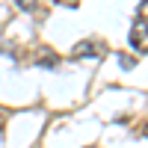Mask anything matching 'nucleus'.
Wrapping results in <instances>:
<instances>
[{"label":"nucleus","mask_w":148,"mask_h":148,"mask_svg":"<svg viewBox=\"0 0 148 148\" xmlns=\"http://www.w3.org/2000/svg\"><path fill=\"white\" fill-rule=\"evenodd\" d=\"M136 12H139V21H148V0H142Z\"/></svg>","instance_id":"423d86ee"},{"label":"nucleus","mask_w":148,"mask_h":148,"mask_svg":"<svg viewBox=\"0 0 148 148\" xmlns=\"http://www.w3.org/2000/svg\"><path fill=\"white\" fill-rule=\"evenodd\" d=\"M36 3H39V0H15V6H18L21 12H33V9H36Z\"/></svg>","instance_id":"20e7f679"},{"label":"nucleus","mask_w":148,"mask_h":148,"mask_svg":"<svg viewBox=\"0 0 148 148\" xmlns=\"http://www.w3.org/2000/svg\"><path fill=\"white\" fill-rule=\"evenodd\" d=\"M142 136H148V125H145V127H142Z\"/></svg>","instance_id":"6e6552de"},{"label":"nucleus","mask_w":148,"mask_h":148,"mask_svg":"<svg viewBox=\"0 0 148 148\" xmlns=\"http://www.w3.org/2000/svg\"><path fill=\"white\" fill-rule=\"evenodd\" d=\"M0 130H3V116H0Z\"/></svg>","instance_id":"1a4fd4ad"},{"label":"nucleus","mask_w":148,"mask_h":148,"mask_svg":"<svg viewBox=\"0 0 148 148\" xmlns=\"http://www.w3.org/2000/svg\"><path fill=\"white\" fill-rule=\"evenodd\" d=\"M119 65H121V68H133V65H136V59H133V56H125V53H119Z\"/></svg>","instance_id":"39448f33"},{"label":"nucleus","mask_w":148,"mask_h":148,"mask_svg":"<svg viewBox=\"0 0 148 148\" xmlns=\"http://www.w3.org/2000/svg\"><path fill=\"white\" fill-rule=\"evenodd\" d=\"M62 3H65V6H77V0H62Z\"/></svg>","instance_id":"0eeeda50"},{"label":"nucleus","mask_w":148,"mask_h":148,"mask_svg":"<svg viewBox=\"0 0 148 148\" xmlns=\"http://www.w3.org/2000/svg\"><path fill=\"white\" fill-rule=\"evenodd\" d=\"M127 42L133 51H139V53H148V21H136L130 27L127 33Z\"/></svg>","instance_id":"f257e3e1"},{"label":"nucleus","mask_w":148,"mask_h":148,"mask_svg":"<svg viewBox=\"0 0 148 148\" xmlns=\"http://www.w3.org/2000/svg\"><path fill=\"white\" fill-rule=\"evenodd\" d=\"M71 56H74V59H95V56H98V45L89 42V39H86V42H77V45H74V51H71Z\"/></svg>","instance_id":"f03ea898"},{"label":"nucleus","mask_w":148,"mask_h":148,"mask_svg":"<svg viewBox=\"0 0 148 148\" xmlns=\"http://www.w3.org/2000/svg\"><path fill=\"white\" fill-rule=\"evenodd\" d=\"M36 62H39L42 68H53V65L59 62V56L51 51V47H42V51H39V56H36Z\"/></svg>","instance_id":"7ed1b4c3"}]
</instances>
